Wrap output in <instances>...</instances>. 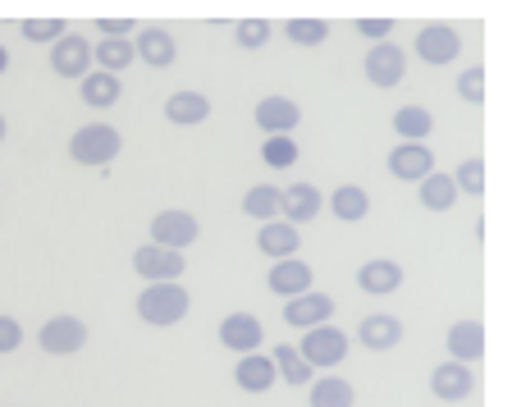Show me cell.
I'll list each match as a JSON object with an SVG mask.
<instances>
[{
	"label": "cell",
	"instance_id": "cell-1",
	"mask_svg": "<svg viewBox=\"0 0 512 407\" xmlns=\"http://www.w3.org/2000/svg\"><path fill=\"white\" fill-rule=\"evenodd\" d=\"M192 298L183 284H147V289L138 293V302H133V311H138L142 325H156V330H165V325H179L183 316H188Z\"/></svg>",
	"mask_w": 512,
	"mask_h": 407
},
{
	"label": "cell",
	"instance_id": "cell-2",
	"mask_svg": "<svg viewBox=\"0 0 512 407\" xmlns=\"http://www.w3.org/2000/svg\"><path fill=\"white\" fill-rule=\"evenodd\" d=\"M119 151H124V133H119L115 124H83V129H74V138H69V161L92 165V170H106Z\"/></svg>",
	"mask_w": 512,
	"mask_h": 407
},
{
	"label": "cell",
	"instance_id": "cell-3",
	"mask_svg": "<svg viewBox=\"0 0 512 407\" xmlns=\"http://www.w3.org/2000/svg\"><path fill=\"white\" fill-rule=\"evenodd\" d=\"M348 348H352V339L339 330V325H316V330H307L302 334V343H298V353H302V362L311 366V371H334V366L348 357Z\"/></svg>",
	"mask_w": 512,
	"mask_h": 407
},
{
	"label": "cell",
	"instance_id": "cell-4",
	"mask_svg": "<svg viewBox=\"0 0 512 407\" xmlns=\"http://www.w3.org/2000/svg\"><path fill=\"white\" fill-rule=\"evenodd\" d=\"M37 348L46 357H74L87 348V321L83 316H51V321L37 330Z\"/></svg>",
	"mask_w": 512,
	"mask_h": 407
},
{
	"label": "cell",
	"instance_id": "cell-5",
	"mask_svg": "<svg viewBox=\"0 0 512 407\" xmlns=\"http://www.w3.org/2000/svg\"><path fill=\"white\" fill-rule=\"evenodd\" d=\"M416 60L421 65H435V69H444V65H453L458 60V51H462V37H458V28L453 23H426V28H416Z\"/></svg>",
	"mask_w": 512,
	"mask_h": 407
},
{
	"label": "cell",
	"instance_id": "cell-6",
	"mask_svg": "<svg viewBox=\"0 0 512 407\" xmlns=\"http://www.w3.org/2000/svg\"><path fill=\"white\" fill-rule=\"evenodd\" d=\"M197 234H202V220L192 211H156L151 215V243L156 247L183 252V247L197 243Z\"/></svg>",
	"mask_w": 512,
	"mask_h": 407
},
{
	"label": "cell",
	"instance_id": "cell-7",
	"mask_svg": "<svg viewBox=\"0 0 512 407\" xmlns=\"http://www.w3.org/2000/svg\"><path fill=\"white\" fill-rule=\"evenodd\" d=\"M133 270H138L147 284H174V279L188 270L183 252H170V247H156V243H142L133 247Z\"/></svg>",
	"mask_w": 512,
	"mask_h": 407
},
{
	"label": "cell",
	"instance_id": "cell-8",
	"mask_svg": "<svg viewBox=\"0 0 512 407\" xmlns=\"http://www.w3.org/2000/svg\"><path fill=\"white\" fill-rule=\"evenodd\" d=\"M366 83L380 87V92H389V87H398L407 78V51L394 42H380L366 51Z\"/></svg>",
	"mask_w": 512,
	"mask_h": 407
},
{
	"label": "cell",
	"instance_id": "cell-9",
	"mask_svg": "<svg viewBox=\"0 0 512 407\" xmlns=\"http://www.w3.org/2000/svg\"><path fill=\"white\" fill-rule=\"evenodd\" d=\"M311 284H316V270L307 266L302 257H288V261H270L266 270V289L279 293V298H302V293H311Z\"/></svg>",
	"mask_w": 512,
	"mask_h": 407
},
{
	"label": "cell",
	"instance_id": "cell-10",
	"mask_svg": "<svg viewBox=\"0 0 512 407\" xmlns=\"http://www.w3.org/2000/svg\"><path fill=\"white\" fill-rule=\"evenodd\" d=\"M220 343L229 348V353L247 357V353H261L266 330H261V321H256L252 311H229V316L220 321Z\"/></svg>",
	"mask_w": 512,
	"mask_h": 407
},
{
	"label": "cell",
	"instance_id": "cell-11",
	"mask_svg": "<svg viewBox=\"0 0 512 407\" xmlns=\"http://www.w3.org/2000/svg\"><path fill=\"white\" fill-rule=\"evenodd\" d=\"M384 165H389V174H394L398 183H421L426 174H435V151H430L426 142H398Z\"/></svg>",
	"mask_w": 512,
	"mask_h": 407
},
{
	"label": "cell",
	"instance_id": "cell-12",
	"mask_svg": "<svg viewBox=\"0 0 512 407\" xmlns=\"http://www.w3.org/2000/svg\"><path fill=\"white\" fill-rule=\"evenodd\" d=\"M284 321L293 325V330H316V325H330L334 321V298L330 293H302V298H288L284 302Z\"/></svg>",
	"mask_w": 512,
	"mask_h": 407
},
{
	"label": "cell",
	"instance_id": "cell-13",
	"mask_svg": "<svg viewBox=\"0 0 512 407\" xmlns=\"http://www.w3.org/2000/svg\"><path fill=\"white\" fill-rule=\"evenodd\" d=\"M51 69L60 78H87L92 74V42L78 33H64L60 42L51 46Z\"/></svg>",
	"mask_w": 512,
	"mask_h": 407
},
{
	"label": "cell",
	"instance_id": "cell-14",
	"mask_svg": "<svg viewBox=\"0 0 512 407\" xmlns=\"http://www.w3.org/2000/svg\"><path fill=\"white\" fill-rule=\"evenodd\" d=\"M302 124V106L288 97H266L256 101V129L266 133V138H288V133Z\"/></svg>",
	"mask_w": 512,
	"mask_h": 407
},
{
	"label": "cell",
	"instance_id": "cell-15",
	"mask_svg": "<svg viewBox=\"0 0 512 407\" xmlns=\"http://www.w3.org/2000/svg\"><path fill=\"white\" fill-rule=\"evenodd\" d=\"M133 55H138L147 69H170L179 60V42H174L170 28H138V42H133Z\"/></svg>",
	"mask_w": 512,
	"mask_h": 407
},
{
	"label": "cell",
	"instance_id": "cell-16",
	"mask_svg": "<svg viewBox=\"0 0 512 407\" xmlns=\"http://www.w3.org/2000/svg\"><path fill=\"white\" fill-rule=\"evenodd\" d=\"M320 211H325V197H320L316 183H293V188H284V215H279L284 225L302 229V225H311Z\"/></svg>",
	"mask_w": 512,
	"mask_h": 407
},
{
	"label": "cell",
	"instance_id": "cell-17",
	"mask_svg": "<svg viewBox=\"0 0 512 407\" xmlns=\"http://www.w3.org/2000/svg\"><path fill=\"white\" fill-rule=\"evenodd\" d=\"M485 357V325L480 321H453L448 325V362L471 366Z\"/></svg>",
	"mask_w": 512,
	"mask_h": 407
},
{
	"label": "cell",
	"instance_id": "cell-18",
	"mask_svg": "<svg viewBox=\"0 0 512 407\" xmlns=\"http://www.w3.org/2000/svg\"><path fill=\"white\" fill-rule=\"evenodd\" d=\"M357 289L371 293V298H389V293L403 289V266H398V261H389V257L366 261V266L357 270Z\"/></svg>",
	"mask_w": 512,
	"mask_h": 407
},
{
	"label": "cell",
	"instance_id": "cell-19",
	"mask_svg": "<svg viewBox=\"0 0 512 407\" xmlns=\"http://www.w3.org/2000/svg\"><path fill=\"white\" fill-rule=\"evenodd\" d=\"M471 389H476V375H471V366L439 362L435 371H430V394L444 398V403H462Z\"/></svg>",
	"mask_w": 512,
	"mask_h": 407
},
{
	"label": "cell",
	"instance_id": "cell-20",
	"mask_svg": "<svg viewBox=\"0 0 512 407\" xmlns=\"http://www.w3.org/2000/svg\"><path fill=\"white\" fill-rule=\"evenodd\" d=\"M357 343H362L366 353H389V348H398L403 343V321L398 316H366L362 325H357Z\"/></svg>",
	"mask_w": 512,
	"mask_h": 407
},
{
	"label": "cell",
	"instance_id": "cell-21",
	"mask_svg": "<svg viewBox=\"0 0 512 407\" xmlns=\"http://www.w3.org/2000/svg\"><path fill=\"white\" fill-rule=\"evenodd\" d=\"M298 247H302L298 229L284 225V220H270V225L256 229V252H261V257H270V261H288V257H298Z\"/></svg>",
	"mask_w": 512,
	"mask_h": 407
},
{
	"label": "cell",
	"instance_id": "cell-22",
	"mask_svg": "<svg viewBox=\"0 0 512 407\" xmlns=\"http://www.w3.org/2000/svg\"><path fill=\"white\" fill-rule=\"evenodd\" d=\"M275 362L270 357H261V353H247V357H238V366H234V385L243 389V394H270L275 389Z\"/></svg>",
	"mask_w": 512,
	"mask_h": 407
},
{
	"label": "cell",
	"instance_id": "cell-23",
	"mask_svg": "<svg viewBox=\"0 0 512 407\" xmlns=\"http://www.w3.org/2000/svg\"><path fill=\"white\" fill-rule=\"evenodd\" d=\"M366 211H371V193H366L362 183H339V188L330 193V215L343 220V225L366 220Z\"/></svg>",
	"mask_w": 512,
	"mask_h": 407
},
{
	"label": "cell",
	"instance_id": "cell-24",
	"mask_svg": "<svg viewBox=\"0 0 512 407\" xmlns=\"http://www.w3.org/2000/svg\"><path fill=\"white\" fill-rule=\"evenodd\" d=\"M78 97H83V106H92V110H110L119 97H124V83H119L115 74L92 69L87 78H78Z\"/></svg>",
	"mask_w": 512,
	"mask_h": 407
},
{
	"label": "cell",
	"instance_id": "cell-25",
	"mask_svg": "<svg viewBox=\"0 0 512 407\" xmlns=\"http://www.w3.org/2000/svg\"><path fill=\"white\" fill-rule=\"evenodd\" d=\"M165 119L179 124V129H197V124L211 119V101H206L202 92H174V97L165 101Z\"/></svg>",
	"mask_w": 512,
	"mask_h": 407
},
{
	"label": "cell",
	"instance_id": "cell-26",
	"mask_svg": "<svg viewBox=\"0 0 512 407\" xmlns=\"http://www.w3.org/2000/svg\"><path fill=\"white\" fill-rule=\"evenodd\" d=\"M243 215H252L261 225L279 220V215H284V188H275V183H252L243 193Z\"/></svg>",
	"mask_w": 512,
	"mask_h": 407
},
{
	"label": "cell",
	"instance_id": "cell-27",
	"mask_svg": "<svg viewBox=\"0 0 512 407\" xmlns=\"http://www.w3.org/2000/svg\"><path fill=\"white\" fill-rule=\"evenodd\" d=\"M307 389H311V394H307L311 407H352V403H357V389H352L343 375H334V371L316 375Z\"/></svg>",
	"mask_w": 512,
	"mask_h": 407
},
{
	"label": "cell",
	"instance_id": "cell-28",
	"mask_svg": "<svg viewBox=\"0 0 512 407\" xmlns=\"http://www.w3.org/2000/svg\"><path fill=\"white\" fill-rule=\"evenodd\" d=\"M270 362H275L279 380H284V385H293V389H302V385H311V380H316V371L302 362V353L293 348V343H275V348H270Z\"/></svg>",
	"mask_w": 512,
	"mask_h": 407
},
{
	"label": "cell",
	"instance_id": "cell-29",
	"mask_svg": "<svg viewBox=\"0 0 512 407\" xmlns=\"http://www.w3.org/2000/svg\"><path fill=\"white\" fill-rule=\"evenodd\" d=\"M133 60H138V55H133V42H128V37H101V42L92 46V65H101V74L119 78Z\"/></svg>",
	"mask_w": 512,
	"mask_h": 407
},
{
	"label": "cell",
	"instance_id": "cell-30",
	"mask_svg": "<svg viewBox=\"0 0 512 407\" xmlns=\"http://www.w3.org/2000/svg\"><path fill=\"white\" fill-rule=\"evenodd\" d=\"M416 197H421V206L435 215L453 211V202H458V188H453V174H426V179L416 183Z\"/></svg>",
	"mask_w": 512,
	"mask_h": 407
},
{
	"label": "cell",
	"instance_id": "cell-31",
	"mask_svg": "<svg viewBox=\"0 0 512 407\" xmlns=\"http://www.w3.org/2000/svg\"><path fill=\"white\" fill-rule=\"evenodd\" d=\"M394 133L403 142H426L435 133V115L426 106H403V110H394Z\"/></svg>",
	"mask_w": 512,
	"mask_h": 407
},
{
	"label": "cell",
	"instance_id": "cell-32",
	"mask_svg": "<svg viewBox=\"0 0 512 407\" xmlns=\"http://www.w3.org/2000/svg\"><path fill=\"white\" fill-rule=\"evenodd\" d=\"M284 37L293 46H325V42H330V23H325V19H288L284 23Z\"/></svg>",
	"mask_w": 512,
	"mask_h": 407
},
{
	"label": "cell",
	"instance_id": "cell-33",
	"mask_svg": "<svg viewBox=\"0 0 512 407\" xmlns=\"http://www.w3.org/2000/svg\"><path fill=\"white\" fill-rule=\"evenodd\" d=\"M298 142L293 138H266L261 142V161H266V170H293L298 165Z\"/></svg>",
	"mask_w": 512,
	"mask_h": 407
},
{
	"label": "cell",
	"instance_id": "cell-34",
	"mask_svg": "<svg viewBox=\"0 0 512 407\" xmlns=\"http://www.w3.org/2000/svg\"><path fill=\"white\" fill-rule=\"evenodd\" d=\"M453 188H458V193H467V197L485 193V161H480V156H467V161L453 170Z\"/></svg>",
	"mask_w": 512,
	"mask_h": 407
},
{
	"label": "cell",
	"instance_id": "cell-35",
	"mask_svg": "<svg viewBox=\"0 0 512 407\" xmlns=\"http://www.w3.org/2000/svg\"><path fill=\"white\" fill-rule=\"evenodd\" d=\"M64 28H69L64 19H23V23H19L23 42H42V46H55V42H60Z\"/></svg>",
	"mask_w": 512,
	"mask_h": 407
},
{
	"label": "cell",
	"instance_id": "cell-36",
	"mask_svg": "<svg viewBox=\"0 0 512 407\" xmlns=\"http://www.w3.org/2000/svg\"><path fill=\"white\" fill-rule=\"evenodd\" d=\"M270 33H275V28H270L266 19H243L234 28V42L243 46V51H261V46L270 42Z\"/></svg>",
	"mask_w": 512,
	"mask_h": 407
},
{
	"label": "cell",
	"instance_id": "cell-37",
	"mask_svg": "<svg viewBox=\"0 0 512 407\" xmlns=\"http://www.w3.org/2000/svg\"><path fill=\"white\" fill-rule=\"evenodd\" d=\"M458 101H467V106H480L485 101V69H462L458 74Z\"/></svg>",
	"mask_w": 512,
	"mask_h": 407
},
{
	"label": "cell",
	"instance_id": "cell-38",
	"mask_svg": "<svg viewBox=\"0 0 512 407\" xmlns=\"http://www.w3.org/2000/svg\"><path fill=\"white\" fill-rule=\"evenodd\" d=\"M23 348V325L14 316H0V357H10Z\"/></svg>",
	"mask_w": 512,
	"mask_h": 407
},
{
	"label": "cell",
	"instance_id": "cell-39",
	"mask_svg": "<svg viewBox=\"0 0 512 407\" xmlns=\"http://www.w3.org/2000/svg\"><path fill=\"white\" fill-rule=\"evenodd\" d=\"M352 28H357L362 37H371V42L380 46V42H389V33H394V19H357Z\"/></svg>",
	"mask_w": 512,
	"mask_h": 407
},
{
	"label": "cell",
	"instance_id": "cell-40",
	"mask_svg": "<svg viewBox=\"0 0 512 407\" xmlns=\"http://www.w3.org/2000/svg\"><path fill=\"white\" fill-rule=\"evenodd\" d=\"M96 28H101V37H128L138 23L133 19H96Z\"/></svg>",
	"mask_w": 512,
	"mask_h": 407
},
{
	"label": "cell",
	"instance_id": "cell-41",
	"mask_svg": "<svg viewBox=\"0 0 512 407\" xmlns=\"http://www.w3.org/2000/svg\"><path fill=\"white\" fill-rule=\"evenodd\" d=\"M5 69H10V51L0 46V78H5Z\"/></svg>",
	"mask_w": 512,
	"mask_h": 407
},
{
	"label": "cell",
	"instance_id": "cell-42",
	"mask_svg": "<svg viewBox=\"0 0 512 407\" xmlns=\"http://www.w3.org/2000/svg\"><path fill=\"white\" fill-rule=\"evenodd\" d=\"M5 133H10V124H5V115H0V142H5Z\"/></svg>",
	"mask_w": 512,
	"mask_h": 407
}]
</instances>
